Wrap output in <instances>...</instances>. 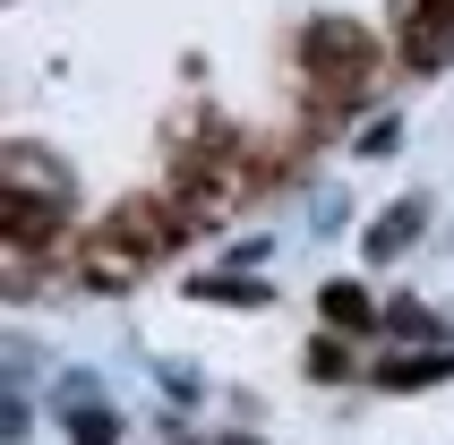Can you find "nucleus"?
<instances>
[{
  "label": "nucleus",
  "instance_id": "6",
  "mask_svg": "<svg viewBox=\"0 0 454 445\" xmlns=\"http://www.w3.org/2000/svg\"><path fill=\"white\" fill-rule=\"evenodd\" d=\"M121 437V420H112V411H95V402H86V411H69V445H112Z\"/></svg>",
  "mask_w": 454,
  "mask_h": 445
},
{
  "label": "nucleus",
  "instance_id": "1",
  "mask_svg": "<svg viewBox=\"0 0 454 445\" xmlns=\"http://www.w3.org/2000/svg\"><path fill=\"white\" fill-rule=\"evenodd\" d=\"M403 60H411V69H446V60H454V0H411Z\"/></svg>",
  "mask_w": 454,
  "mask_h": 445
},
{
  "label": "nucleus",
  "instance_id": "5",
  "mask_svg": "<svg viewBox=\"0 0 454 445\" xmlns=\"http://www.w3.org/2000/svg\"><path fill=\"white\" fill-rule=\"evenodd\" d=\"M0 222H9V240H18V248H35V240L51 231V206H35V198L9 189V198H0Z\"/></svg>",
  "mask_w": 454,
  "mask_h": 445
},
{
  "label": "nucleus",
  "instance_id": "7",
  "mask_svg": "<svg viewBox=\"0 0 454 445\" xmlns=\"http://www.w3.org/2000/svg\"><path fill=\"white\" fill-rule=\"evenodd\" d=\"M206 300H223V308H249V300H266V283H249V274H215V283H198Z\"/></svg>",
  "mask_w": 454,
  "mask_h": 445
},
{
  "label": "nucleus",
  "instance_id": "8",
  "mask_svg": "<svg viewBox=\"0 0 454 445\" xmlns=\"http://www.w3.org/2000/svg\"><path fill=\"white\" fill-rule=\"evenodd\" d=\"M411 222H420V215H411V206H395V215H386L378 231H369V257H395V248L411 240Z\"/></svg>",
  "mask_w": 454,
  "mask_h": 445
},
{
  "label": "nucleus",
  "instance_id": "4",
  "mask_svg": "<svg viewBox=\"0 0 454 445\" xmlns=\"http://www.w3.org/2000/svg\"><path fill=\"white\" fill-rule=\"evenodd\" d=\"M437 377H454V351H420V360H386L378 369V386H395V394H403V386H437Z\"/></svg>",
  "mask_w": 454,
  "mask_h": 445
},
{
  "label": "nucleus",
  "instance_id": "2",
  "mask_svg": "<svg viewBox=\"0 0 454 445\" xmlns=\"http://www.w3.org/2000/svg\"><path fill=\"white\" fill-rule=\"evenodd\" d=\"M301 51L317 60V69H360V60H369V35H360V26H334V18H317Z\"/></svg>",
  "mask_w": 454,
  "mask_h": 445
},
{
  "label": "nucleus",
  "instance_id": "9",
  "mask_svg": "<svg viewBox=\"0 0 454 445\" xmlns=\"http://www.w3.org/2000/svg\"><path fill=\"white\" fill-rule=\"evenodd\" d=\"M231 445H249V437H231Z\"/></svg>",
  "mask_w": 454,
  "mask_h": 445
},
{
  "label": "nucleus",
  "instance_id": "3",
  "mask_svg": "<svg viewBox=\"0 0 454 445\" xmlns=\"http://www.w3.org/2000/svg\"><path fill=\"white\" fill-rule=\"evenodd\" d=\"M317 308H326V325H343V334L378 325V300L360 292V283H326V292H317Z\"/></svg>",
  "mask_w": 454,
  "mask_h": 445
}]
</instances>
